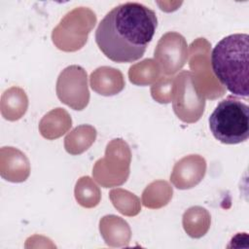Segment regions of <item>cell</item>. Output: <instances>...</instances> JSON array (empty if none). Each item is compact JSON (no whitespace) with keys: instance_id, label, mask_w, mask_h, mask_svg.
Returning a JSON list of instances; mask_svg holds the SVG:
<instances>
[{"instance_id":"obj_1","label":"cell","mask_w":249,"mask_h":249,"mask_svg":"<svg viewBox=\"0 0 249 249\" xmlns=\"http://www.w3.org/2000/svg\"><path fill=\"white\" fill-rule=\"evenodd\" d=\"M158 26L156 13L137 2L114 7L99 22L95 42L106 57L118 63L143 56Z\"/></svg>"},{"instance_id":"obj_2","label":"cell","mask_w":249,"mask_h":249,"mask_svg":"<svg viewBox=\"0 0 249 249\" xmlns=\"http://www.w3.org/2000/svg\"><path fill=\"white\" fill-rule=\"evenodd\" d=\"M249 36L235 33L221 39L211 53L215 77L232 94L248 97Z\"/></svg>"},{"instance_id":"obj_3","label":"cell","mask_w":249,"mask_h":249,"mask_svg":"<svg viewBox=\"0 0 249 249\" xmlns=\"http://www.w3.org/2000/svg\"><path fill=\"white\" fill-rule=\"evenodd\" d=\"M208 122L213 136L223 144H238L249 137V106L234 95L220 101Z\"/></svg>"},{"instance_id":"obj_4","label":"cell","mask_w":249,"mask_h":249,"mask_svg":"<svg viewBox=\"0 0 249 249\" xmlns=\"http://www.w3.org/2000/svg\"><path fill=\"white\" fill-rule=\"evenodd\" d=\"M170 101L182 122L194 124L200 119L205 109V97L197 88L193 72L185 70L173 77Z\"/></svg>"},{"instance_id":"obj_5","label":"cell","mask_w":249,"mask_h":249,"mask_svg":"<svg viewBox=\"0 0 249 249\" xmlns=\"http://www.w3.org/2000/svg\"><path fill=\"white\" fill-rule=\"evenodd\" d=\"M95 22L96 16L91 10L85 7L76 8L66 14L53 30V42L61 51L80 50L86 44Z\"/></svg>"},{"instance_id":"obj_6","label":"cell","mask_w":249,"mask_h":249,"mask_svg":"<svg viewBox=\"0 0 249 249\" xmlns=\"http://www.w3.org/2000/svg\"><path fill=\"white\" fill-rule=\"evenodd\" d=\"M130 151L123 139H113L106 147L105 157L92 169L95 180L104 188L124 184L129 174Z\"/></svg>"},{"instance_id":"obj_7","label":"cell","mask_w":249,"mask_h":249,"mask_svg":"<svg viewBox=\"0 0 249 249\" xmlns=\"http://www.w3.org/2000/svg\"><path fill=\"white\" fill-rule=\"evenodd\" d=\"M56 95L58 99L74 110L85 109L89 101L88 75L79 65H70L57 77Z\"/></svg>"},{"instance_id":"obj_8","label":"cell","mask_w":249,"mask_h":249,"mask_svg":"<svg viewBox=\"0 0 249 249\" xmlns=\"http://www.w3.org/2000/svg\"><path fill=\"white\" fill-rule=\"evenodd\" d=\"M155 61L164 75H173L186 64L189 51L186 39L178 32H167L159 40L154 53Z\"/></svg>"},{"instance_id":"obj_9","label":"cell","mask_w":249,"mask_h":249,"mask_svg":"<svg viewBox=\"0 0 249 249\" xmlns=\"http://www.w3.org/2000/svg\"><path fill=\"white\" fill-rule=\"evenodd\" d=\"M206 172L205 159L199 155H189L173 166L170 181L179 190H188L201 182Z\"/></svg>"},{"instance_id":"obj_10","label":"cell","mask_w":249,"mask_h":249,"mask_svg":"<svg viewBox=\"0 0 249 249\" xmlns=\"http://www.w3.org/2000/svg\"><path fill=\"white\" fill-rule=\"evenodd\" d=\"M30 173L26 156L14 147L1 149V176L11 182H23Z\"/></svg>"},{"instance_id":"obj_11","label":"cell","mask_w":249,"mask_h":249,"mask_svg":"<svg viewBox=\"0 0 249 249\" xmlns=\"http://www.w3.org/2000/svg\"><path fill=\"white\" fill-rule=\"evenodd\" d=\"M90 87L98 94L111 96L119 93L124 88V79L119 69L101 66L95 69L89 77Z\"/></svg>"},{"instance_id":"obj_12","label":"cell","mask_w":249,"mask_h":249,"mask_svg":"<svg viewBox=\"0 0 249 249\" xmlns=\"http://www.w3.org/2000/svg\"><path fill=\"white\" fill-rule=\"evenodd\" d=\"M100 232L110 246H127L130 238L128 224L115 215L104 216L99 223Z\"/></svg>"},{"instance_id":"obj_13","label":"cell","mask_w":249,"mask_h":249,"mask_svg":"<svg viewBox=\"0 0 249 249\" xmlns=\"http://www.w3.org/2000/svg\"><path fill=\"white\" fill-rule=\"evenodd\" d=\"M72 125L70 115L63 108H55L47 113L39 123L41 135L49 140L62 136Z\"/></svg>"},{"instance_id":"obj_14","label":"cell","mask_w":249,"mask_h":249,"mask_svg":"<svg viewBox=\"0 0 249 249\" xmlns=\"http://www.w3.org/2000/svg\"><path fill=\"white\" fill-rule=\"evenodd\" d=\"M27 106L26 93L20 88L13 87L2 94L1 113L6 120L17 121L20 119L25 114Z\"/></svg>"},{"instance_id":"obj_15","label":"cell","mask_w":249,"mask_h":249,"mask_svg":"<svg viewBox=\"0 0 249 249\" xmlns=\"http://www.w3.org/2000/svg\"><path fill=\"white\" fill-rule=\"evenodd\" d=\"M210 224V214L204 207L193 206L183 214V228L193 238L203 236L208 231Z\"/></svg>"},{"instance_id":"obj_16","label":"cell","mask_w":249,"mask_h":249,"mask_svg":"<svg viewBox=\"0 0 249 249\" xmlns=\"http://www.w3.org/2000/svg\"><path fill=\"white\" fill-rule=\"evenodd\" d=\"M96 138V129L89 124L75 127L64 139V147L71 155H80L88 150Z\"/></svg>"},{"instance_id":"obj_17","label":"cell","mask_w":249,"mask_h":249,"mask_svg":"<svg viewBox=\"0 0 249 249\" xmlns=\"http://www.w3.org/2000/svg\"><path fill=\"white\" fill-rule=\"evenodd\" d=\"M172 188L165 181H155L144 190L142 201L144 206L155 209L160 208L168 203L172 197Z\"/></svg>"},{"instance_id":"obj_18","label":"cell","mask_w":249,"mask_h":249,"mask_svg":"<svg viewBox=\"0 0 249 249\" xmlns=\"http://www.w3.org/2000/svg\"><path fill=\"white\" fill-rule=\"evenodd\" d=\"M160 68L154 59L147 58L129 67V81L138 86L150 85L160 78Z\"/></svg>"},{"instance_id":"obj_19","label":"cell","mask_w":249,"mask_h":249,"mask_svg":"<svg viewBox=\"0 0 249 249\" xmlns=\"http://www.w3.org/2000/svg\"><path fill=\"white\" fill-rule=\"evenodd\" d=\"M75 197L83 207L91 208L99 203L101 193L89 176H83L76 183Z\"/></svg>"},{"instance_id":"obj_20","label":"cell","mask_w":249,"mask_h":249,"mask_svg":"<svg viewBox=\"0 0 249 249\" xmlns=\"http://www.w3.org/2000/svg\"><path fill=\"white\" fill-rule=\"evenodd\" d=\"M109 195L113 205L122 214L135 216L140 212L141 206L139 198L128 191L123 189H114Z\"/></svg>"},{"instance_id":"obj_21","label":"cell","mask_w":249,"mask_h":249,"mask_svg":"<svg viewBox=\"0 0 249 249\" xmlns=\"http://www.w3.org/2000/svg\"><path fill=\"white\" fill-rule=\"evenodd\" d=\"M173 78H159L151 88L152 97L159 103H169Z\"/></svg>"}]
</instances>
